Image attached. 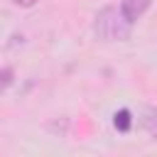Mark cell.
<instances>
[{
	"label": "cell",
	"mask_w": 157,
	"mask_h": 157,
	"mask_svg": "<svg viewBox=\"0 0 157 157\" xmlns=\"http://www.w3.org/2000/svg\"><path fill=\"white\" fill-rule=\"evenodd\" d=\"M113 125L120 130V132H128L130 130V125H132V118H130V110L128 108H123V110H118L115 115H113Z\"/></svg>",
	"instance_id": "277c9868"
},
{
	"label": "cell",
	"mask_w": 157,
	"mask_h": 157,
	"mask_svg": "<svg viewBox=\"0 0 157 157\" xmlns=\"http://www.w3.org/2000/svg\"><path fill=\"white\" fill-rule=\"evenodd\" d=\"M130 29H132V22L125 20L120 7L105 5L93 17V34L103 42H125L130 37Z\"/></svg>",
	"instance_id": "6da1fadb"
},
{
	"label": "cell",
	"mask_w": 157,
	"mask_h": 157,
	"mask_svg": "<svg viewBox=\"0 0 157 157\" xmlns=\"http://www.w3.org/2000/svg\"><path fill=\"white\" fill-rule=\"evenodd\" d=\"M140 123H142V128H145V130L152 135V140H157V108H155V105H147V108H142Z\"/></svg>",
	"instance_id": "3957f363"
},
{
	"label": "cell",
	"mask_w": 157,
	"mask_h": 157,
	"mask_svg": "<svg viewBox=\"0 0 157 157\" xmlns=\"http://www.w3.org/2000/svg\"><path fill=\"white\" fill-rule=\"evenodd\" d=\"M150 5H152V0H120V10H123V15H125L128 22L140 20L150 10Z\"/></svg>",
	"instance_id": "7a4b0ae2"
},
{
	"label": "cell",
	"mask_w": 157,
	"mask_h": 157,
	"mask_svg": "<svg viewBox=\"0 0 157 157\" xmlns=\"http://www.w3.org/2000/svg\"><path fill=\"white\" fill-rule=\"evenodd\" d=\"M0 76H2V88H10L12 76H15V74H12V66H2V74H0Z\"/></svg>",
	"instance_id": "5b68a950"
}]
</instances>
